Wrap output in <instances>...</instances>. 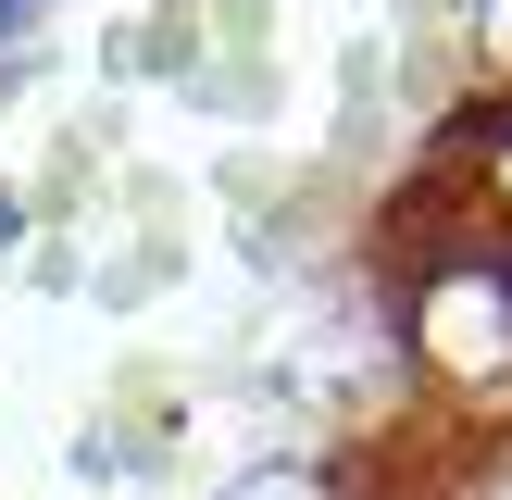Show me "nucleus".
I'll list each match as a JSON object with an SVG mask.
<instances>
[{
    "label": "nucleus",
    "mask_w": 512,
    "mask_h": 500,
    "mask_svg": "<svg viewBox=\"0 0 512 500\" xmlns=\"http://www.w3.org/2000/svg\"><path fill=\"white\" fill-rule=\"evenodd\" d=\"M400 363L438 400H475V413L512 400V238H463L438 263H413V288H400Z\"/></svg>",
    "instance_id": "nucleus-1"
},
{
    "label": "nucleus",
    "mask_w": 512,
    "mask_h": 500,
    "mask_svg": "<svg viewBox=\"0 0 512 500\" xmlns=\"http://www.w3.org/2000/svg\"><path fill=\"white\" fill-rule=\"evenodd\" d=\"M450 163H475V213H488V238H512V88L450 113Z\"/></svg>",
    "instance_id": "nucleus-2"
},
{
    "label": "nucleus",
    "mask_w": 512,
    "mask_h": 500,
    "mask_svg": "<svg viewBox=\"0 0 512 500\" xmlns=\"http://www.w3.org/2000/svg\"><path fill=\"white\" fill-rule=\"evenodd\" d=\"M213 500H350L338 463H313V450H263V463H238Z\"/></svg>",
    "instance_id": "nucleus-3"
},
{
    "label": "nucleus",
    "mask_w": 512,
    "mask_h": 500,
    "mask_svg": "<svg viewBox=\"0 0 512 500\" xmlns=\"http://www.w3.org/2000/svg\"><path fill=\"white\" fill-rule=\"evenodd\" d=\"M50 13H63V0H0V63H25V50L50 38Z\"/></svg>",
    "instance_id": "nucleus-4"
},
{
    "label": "nucleus",
    "mask_w": 512,
    "mask_h": 500,
    "mask_svg": "<svg viewBox=\"0 0 512 500\" xmlns=\"http://www.w3.org/2000/svg\"><path fill=\"white\" fill-rule=\"evenodd\" d=\"M475 38H488V63H512V0H475Z\"/></svg>",
    "instance_id": "nucleus-5"
},
{
    "label": "nucleus",
    "mask_w": 512,
    "mask_h": 500,
    "mask_svg": "<svg viewBox=\"0 0 512 500\" xmlns=\"http://www.w3.org/2000/svg\"><path fill=\"white\" fill-rule=\"evenodd\" d=\"M13 238H25V200H13V188H0V250H13Z\"/></svg>",
    "instance_id": "nucleus-6"
}]
</instances>
